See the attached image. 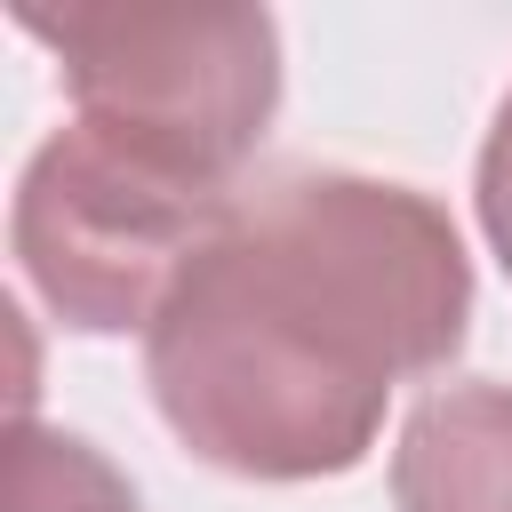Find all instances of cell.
Segmentation results:
<instances>
[{
    "mask_svg": "<svg viewBox=\"0 0 512 512\" xmlns=\"http://www.w3.org/2000/svg\"><path fill=\"white\" fill-rule=\"evenodd\" d=\"M480 232H488V248L512 272V96L496 104L488 144H480Z\"/></svg>",
    "mask_w": 512,
    "mask_h": 512,
    "instance_id": "8992f818",
    "label": "cell"
},
{
    "mask_svg": "<svg viewBox=\"0 0 512 512\" xmlns=\"http://www.w3.org/2000/svg\"><path fill=\"white\" fill-rule=\"evenodd\" d=\"M216 216L224 200H192L88 128H64L32 152L16 184V264L64 328L120 336L152 328L168 280Z\"/></svg>",
    "mask_w": 512,
    "mask_h": 512,
    "instance_id": "3957f363",
    "label": "cell"
},
{
    "mask_svg": "<svg viewBox=\"0 0 512 512\" xmlns=\"http://www.w3.org/2000/svg\"><path fill=\"white\" fill-rule=\"evenodd\" d=\"M0 512H136V488L80 432L16 416L0 456Z\"/></svg>",
    "mask_w": 512,
    "mask_h": 512,
    "instance_id": "5b68a950",
    "label": "cell"
},
{
    "mask_svg": "<svg viewBox=\"0 0 512 512\" xmlns=\"http://www.w3.org/2000/svg\"><path fill=\"white\" fill-rule=\"evenodd\" d=\"M472 320V256L440 200L296 168L232 192L144 328L168 432L240 480L352 472L384 400L432 376Z\"/></svg>",
    "mask_w": 512,
    "mask_h": 512,
    "instance_id": "6da1fadb",
    "label": "cell"
},
{
    "mask_svg": "<svg viewBox=\"0 0 512 512\" xmlns=\"http://www.w3.org/2000/svg\"><path fill=\"white\" fill-rule=\"evenodd\" d=\"M400 512H512V384L432 392L392 448Z\"/></svg>",
    "mask_w": 512,
    "mask_h": 512,
    "instance_id": "277c9868",
    "label": "cell"
},
{
    "mask_svg": "<svg viewBox=\"0 0 512 512\" xmlns=\"http://www.w3.org/2000/svg\"><path fill=\"white\" fill-rule=\"evenodd\" d=\"M56 56L72 128L192 200H232L280 104V32L240 0H16Z\"/></svg>",
    "mask_w": 512,
    "mask_h": 512,
    "instance_id": "7a4b0ae2",
    "label": "cell"
}]
</instances>
